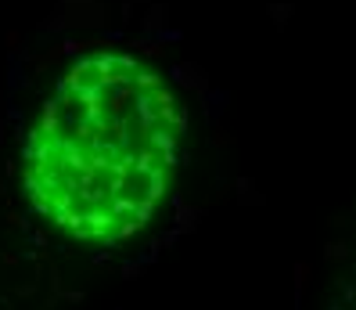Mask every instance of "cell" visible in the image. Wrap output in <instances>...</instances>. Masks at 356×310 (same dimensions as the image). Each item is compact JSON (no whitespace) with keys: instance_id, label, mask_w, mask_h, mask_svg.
Here are the masks:
<instances>
[{"instance_id":"6da1fadb","label":"cell","mask_w":356,"mask_h":310,"mask_svg":"<svg viewBox=\"0 0 356 310\" xmlns=\"http://www.w3.org/2000/svg\"><path fill=\"white\" fill-rule=\"evenodd\" d=\"M170 87L122 51L79 58L26 137L22 188L58 235L119 245L152 224L180 148Z\"/></svg>"}]
</instances>
